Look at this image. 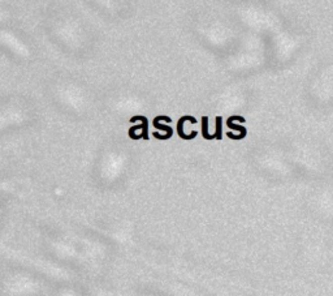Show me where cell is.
Here are the masks:
<instances>
[{
	"instance_id": "obj_5",
	"label": "cell",
	"mask_w": 333,
	"mask_h": 296,
	"mask_svg": "<svg viewBox=\"0 0 333 296\" xmlns=\"http://www.w3.org/2000/svg\"><path fill=\"white\" fill-rule=\"evenodd\" d=\"M227 125H228V128H231V129H235V131H240V132H241V134H242V136H245V137H246V134H247L246 128H245V127H241V125H236V124H233V120H232L231 116H229L228 120H227Z\"/></svg>"
},
{
	"instance_id": "obj_3",
	"label": "cell",
	"mask_w": 333,
	"mask_h": 296,
	"mask_svg": "<svg viewBox=\"0 0 333 296\" xmlns=\"http://www.w3.org/2000/svg\"><path fill=\"white\" fill-rule=\"evenodd\" d=\"M207 125H208V118H207V116H202V136H203V138H206V140H215V136H213V134H208Z\"/></svg>"
},
{
	"instance_id": "obj_2",
	"label": "cell",
	"mask_w": 333,
	"mask_h": 296,
	"mask_svg": "<svg viewBox=\"0 0 333 296\" xmlns=\"http://www.w3.org/2000/svg\"><path fill=\"white\" fill-rule=\"evenodd\" d=\"M137 120H141V122H142V125H136V127L130 128L129 134H133L134 132L137 131V129H142V138L143 140L148 141V120H147V118L143 115L133 116V118L130 119V123H136Z\"/></svg>"
},
{
	"instance_id": "obj_1",
	"label": "cell",
	"mask_w": 333,
	"mask_h": 296,
	"mask_svg": "<svg viewBox=\"0 0 333 296\" xmlns=\"http://www.w3.org/2000/svg\"><path fill=\"white\" fill-rule=\"evenodd\" d=\"M190 122L191 124H197L198 120L194 118V116H190V115H184L181 116V118L179 119V122H177V134H179L180 137L182 138V140H193V138L197 137L198 132L197 131H193L190 134H185L184 133V123L186 122Z\"/></svg>"
},
{
	"instance_id": "obj_4",
	"label": "cell",
	"mask_w": 333,
	"mask_h": 296,
	"mask_svg": "<svg viewBox=\"0 0 333 296\" xmlns=\"http://www.w3.org/2000/svg\"><path fill=\"white\" fill-rule=\"evenodd\" d=\"M221 125H223V118L221 116H216V132H215V140H219L221 141L223 138V129H221Z\"/></svg>"
},
{
	"instance_id": "obj_6",
	"label": "cell",
	"mask_w": 333,
	"mask_h": 296,
	"mask_svg": "<svg viewBox=\"0 0 333 296\" xmlns=\"http://www.w3.org/2000/svg\"><path fill=\"white\" fill-rule=\"evenodd\" d=\"M152 124H154V127L156 128V129H161V131H165L166 134H170V136H172V134H173V129H172V128L166 127V125H161L156 118L154 119V122H152Z\"/></svg>"
}]
</instances>
